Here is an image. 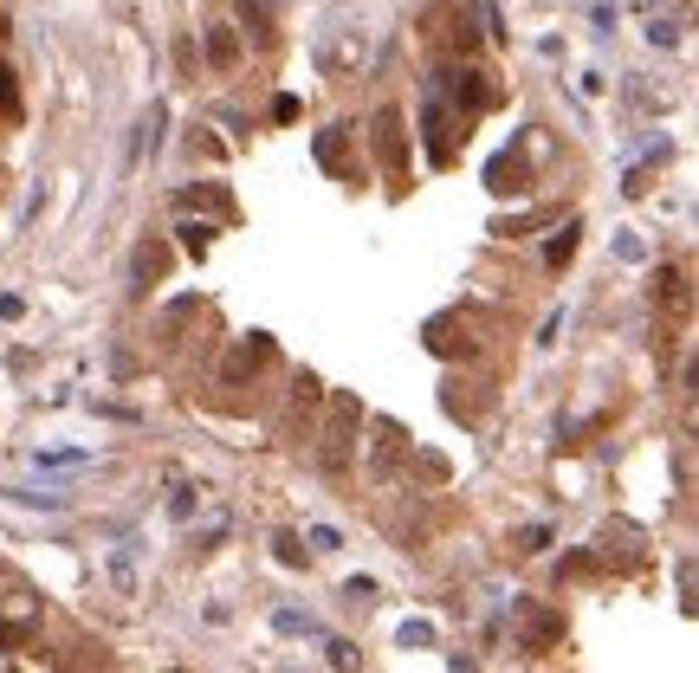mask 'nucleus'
<instances>
[{
    "mask_svg": "<svg viewBox=\"0 0 699 673\" xmlns=\"http://www.w3.org/2000/svg\"><path fill=\"white\" fill-rule=\"evenodd\" d=\"M434 98H447L460 117H479V111H492L499 104V85H492L479 65H447V72H434Z\"/></svg>",
    "mask_w": 699,
    "mask_h": 673,
    "instance_id": "nucleus-1",
    "label": "nucleus"
},
{
    "mask_svg": "<svg viewBox=\"0 0 699 673\" xmlns=\"http://www.w3.org/2000/svg\"><path fill=\"white\" fill-rule=\"evenodd\" d=\"M363 65H369V39H363V26H331V33L318 39V72L356 78Z\"/></svg>",
    "mask_w": 699,
    "mask_h": 673,
    "instance_id": "nucleus-2",
    "label": "nucleus"
},
{
    "mask_svg": "<svg viewBox=\"0 0 699 673\" xmlns=\"http://www.w3.org/2000/svg\"><path fill=\"white\" fill-rule=\"evenodd\" d=\"M512 622H518V635H525V648L531 654H551L557 641H564V615L557 609H544V602H512Z\"/></svg>",
    "mask_w": 699,
    "mask_h": 673,
    "instance_id": "nucleus-3",
    "label": "nucleus"
},
{
    "mask_svg": "<svg viewBox=\"0 0 699 673\" xmlns=\"http://www.w3.org/2000/svg\"><path fill=\"white\" fill-rule=\"evenodd\" d=\"M421 130H428V162H434V169H447V162H454V130H460V123H454V104L428 91V98H421Z\"/></svg>",
    "mask_w": 699,
    "mask_h": 673,
    "instance_id": "nucleus-4",
    "label": "nucleus"
},
{
    "mask_svg": "<svg viewBox=\"0 0 699 673\" xmlns=\"http://www.w3.org/2000/svg\"><path fill=\"white\" fill-rule=\"evenodd\" d=\"M356 421H363V408H356L350 395H337V402H331V428H324V453H318L324 473H344V466H350V434H356Z\"/></svg>",
    "mask_w": 699,
    "mask_h": 673,
    "instance_id": "nucleus-5",
    "label": "nucleus"
},
{
    "mask_svg": "<svg viewBox=\"0 0 699 673\" xmlns=\"http://www.w3.org/2000/svg\"><path fill=\"white\" fill-rule=\"evenodd\" d=\"M369 130H376V162H382V169H389V175H402V169H408V136H402V111H395V104H382Z\"/></svg>",
    "mask_w": 699,
    "mask_h": 673,
    "instance_id": "nucleus-6",
    "label": "nucleus"
},
{
    "mask_svg": "<svg viewBox=\"0 0 699 673\" xmlns=\"http://www.w3.org/2000/svg\"><path fill=\"white\" fill-rule=\"evenodd\" d=\"M266 363H272V337H266V331H253V337H240V343H233V350H227V363H221V382L233 389V382L259 376V369H266Z\"/></svg>",
    "mask_w": 699,
    "mask_h": 673,
    "instance_id": "nucleus-7",
    "label": "nucleus"
},
{
    "mask_svg": "<svg viewBox=\"0 0 699 673\" xmlns=\"http://www.w3.org/2000/svg\"><path fill=\"white\" fill-rule=\"evenodd\" d=\"M486 188H492V195H525V188H531V162L512 156V149H505V156H492L486 162Z\"/></svg>",
    "mask_w": 699,
    "mask_h": 673,
    "instance_id": "nucleus-8",
    "label": "nucleus"
},
{
    "mask_svg": "<svg viewBox=\"0 0 699 673\" xmlns=\"http://www.w3.org/2000/svg\"><path fill=\"white\" fill-rule=\"evenodd\" d=\"M350 123H331V130H318V143H311V156H318V169H331V175H344L350 169Z\"/></svg>",
    "mask_w": 699,
    "mask_h": 673,
    "instance_id": "nucleus-9",
    "label": "nucleus"
},
{
    "mask_svg": "<svg viewBox=\"0 0 699 673\" xmlns=\"http://www.w3.org/2000/svg\"><path fill=\"white\" fill-rule=\"evenodd\" d=\"M175 208L182 214H195V208H208L214 221H233V195L221 182H201V188H182V195H175Z\"/></svg>",
    "mask_w": 699,
    "mask_h": 673,
    "instance_id": "nucleus-10",
    "label": "nucleus"
},
{
    "mask_svg": "<svg viewBox=\"0 0 699 673\" xmlns=\"http://www.w3.org/2000/svg\"><path fill=\"white\" fill-rule=\"evenodd\" d=\"M201 46H208V65H214V72H233V65H240V33H233V26H208V33H201Z\"/></svg>",
    "mask_w": 699,
    "mask_h": 673,
    "instance_id": "nucleus-11",
    "label": "nucleus"
},
{
    "mask_svg": "<svg viewBox=\"0 0 699 673\" xmlns=\"http://www.w3.org/2000/svg\"><path fill=\"white\" fill-rule=\"evenodd\" d=\"M615 544H622V563H635V557H641V531H635V525H622V518H609V525L596 531V551H602V557H609Z\"/></svg>",
    "mask_w": 699,
    "mask_h": 673,
    "instance_id": "nucleus-12",
    "label": "nucleus"
},
{
    "mask_svg": "<svg viewBox=\"0 0 699 673\" xmlns=\"http://www.w3.org/2000/svg\"><path fill=\"white\" fill-rule=\"evenodd\" d=\"M169 259H175V253H169V246H162V240H143V246H136V253H130V272H136V279L149 285V279H162V272H169Z\"/></svg>",
    "mask_w": 699,
    "mask_h": 673,
    "instance_id": "nucleus-13",
    "label": "nucleus"
},
{
    "mask_svg": "<svg viewBox=\"0 0 699 673\" xmlns=\"http://www.w3.org/2000/svg\"><path fill=\"white\" fill-rule=\"evenodd\" d=\"M667 156H674V149H667V143H654V149H648V162H635V169H628L622 195H648V188H654V169H667Z\"/></svg>",
    "mask_w": 699,
    "mask_h": 673,
    "instance_id": "nucleus-14",
    "label": "nucleus"
},
{
    "mask_svg": "<svg viewBox=\"0 0 699 673\" xmlns=\"http://www.w3.org/2000/svg\"><path fill=\"white\" fill-rule=\"evenodd\" d=\"M654 298H661V305H687V272L667 266L661 279H654Z\"/></svg>",
    "mask_w": 699,
    "mask_h": 673,
    "instance_id": "nucleus-15",
    "label": "nucleus"
},
{
    "mask_svg": "<svg viewBox=\"0 0 699 673\" xmlns=\"http://www.w3.org/2000/svg\"><path fill=\"white\" fill-rule=\"evenodd\" d=\"M577 233H583L577 221H564V227H557V240H551V246H544V259H551V266H564V259H570V253H577Z\"/></svg>",
    "mask_w": 699,
    "mask_h": 673,
    "instance_id": "nucleus-16",
    "label": "nucleus"
},
{
    "mask_svg": "<svg viewBox=\"0 0 699 673\" xmlns=\"http://www.w3.org/2000/svg\"><path fill=\"white\" fill-rule=\"evenodd\" d=\"M175 233H182V246H188V253H208V246H214V227H208V221H182Z\"/></svg>",
    "mask_w": 699,
    "mask_h": 673,
    "instance_id": "nucleus-17",
    "label": "nucleus"
},
{
    "mask_svg": "<svg viewBox=\"0 0 699 673\" xmlns=\"http://www.w3.org/2000/svg\"><path fill=\"white\" fill-rule=\"evenodd\" d=\"M0 117H20V91H13V72L0 59Z\"/></svg>",
    "mask_w": 699,
    "mask_h": 673,
    "instance_id": "nucleus-18",
    "label": "nucleus"
},
{
    "mask_svg": "<svg viewBox=\"0 0 699 673\" xmlns=\"http://www.w3.org/2000/svg\"><path fill=\"white\" fill-rule=\"evenodd\" d=\"M240 13L259 26V33H272V13H279V7H272V0H240Z\"/></svg>",
    "mask_w": 699,
    "mask_h": 673,
    "instance_id": "nucleus-19",
    "label": "nucleus"
},
{
    "mask_svg": "<svg viewBox=\"0 0 699 673\" xmlns=\"http://www.w3.org/2000/svg\"><path fill=\"white\" fill-rule=\"evenodd\" d=\"M479 7V26H486V39H505V20H499V0H473Z\"/></svg>",
    "mask_w": 699,
    "mask_h": 673,
    "instance_id": "nucleus-20",
    "label": "nucleus"
},
{
    "mask_svg": "<svg viewBox=\"0 0 699 673\" xmlns=\"http://www.w3.org/2000/svg\"><path fill=\"white\" fill-rule=\"evenodd\" d=\"M279 635H311V615H298V609H279Z\"/></svg>",
    "mask_w": 699,
    "mask_h": 673,
    "instance_id": "nucleus-21",
    "label": "nucleus"
},
{
    "mask_svg": "<svg viewBox=\"0 0 699 673\" xmlns=\"http://www.w3.org/2000/svg\"><path fill=\"white\" fill-rule=\"evenodd\" d=\"M428 641H434L428 622H402V648H428Z\"/></svg>",
    "mask_w": 699,
    "mask_h": 673,
    "instance_id": "nucleus-22",
    "label": "nucleus"
},
{
    "mask_svg": "<svg viewBox=\"0 0 699 673\" xmlns=\"http://www.w3.org/2000/svg\"><path fill=\"white\" fill-rule=\"evenodd\" d=\"M344 602H376V583H369V576H350V583H344Z\"/></svg>",
    "mask_w": 699,
    "mask_h": 673,
    "instance_id": "nucleus-23",
    "label": "nucleus"
},
{
    "mask_svg": "<svg viewBox=\"0 0 699 673\" xmlns=\"http://www.w3.org/2000/svg\"><path fill=\"white\" fill-rule=\"evenodd\" d=\"M648 39H654V46H680V26H674V20H654Z\"/></svg>",
    "mask_w": 699,
    "mask_h": 673,
    "instance_id": "nucleus-24",
    "label": "nucleus"
},
{
    "mask_svg": "<svg viewBox=\"0 0 699 673\" xmlns=\"http://www.w3.org/2000/svg\"><path fill=\"white\" fill-rule=\"evenodd\" d=\"M544 544H551V531H544V525H531V531H518V551H544Z\"/></svg>",
    "mask_w": 699,
    "mask_h": 673,
    "instance_id": "nucleus-25",
    "label": "nucleus"
},
{
    "mask_svg": "<svg viewBox=\"0 0 699 673\" xmlns=\"http://www.w3.org/2000/svg\"><path fill=\"white\" fill-rule=\"evenodd\" d=\"M331 667H337V673L356 667V648H350V641H331Z\"/></svg>",
    "mask_w": 699,
    "mask_h": 673,
    "instance_id": "nucleus-26",
    "label": "nucleus"
},
{
    "mask_svg": "<svg viewBox=\"0 0 699 673\" xmlns=\"http://www.w3.org/2000/svg\"><path fill=\"white\" fill-rule=\"evenodd\" d=\"M169 512H175V518H188V512H195V486H182V492H175V499H169Z\"/></svg>",
    "mask_w": 699,
    "mask_h": 673,
    "instance_id": "nucleus-27",
    "label": "nucleus"
},
{
    "mask_svg": "<svg viewBox=\"0 0 699 673\" xmlns=\"http://www.w3.org/2000/svg\"><path fill=\"white\" fill-rule=\"evenodd\" d=\"M20 311H26V298H13V292H0V318H7V324H13V318H20Z\"/></svg>",
    "mask_w": 699,
    "mask_h": 673,
    "instance_id": "nucleus-28",
    "label": "nucleus"
},
{
    "mask_svg": "<svg viewBox=\"0 0 699 673\" xmlns=\"http://www.w3.org/2000/svg\"><path fill=\"white\" fill-rule=\"evenodd\" d=\"M454 673H479V667H473V661H454Z\"/></svg>",
    "mask_w": 699,
    "mask_h": 673,
    "instance_id": "nucleus-29",
    "label": "nucleus"
}]
</instances>
